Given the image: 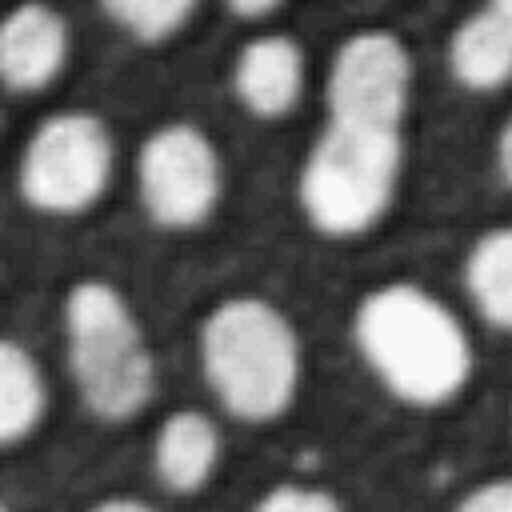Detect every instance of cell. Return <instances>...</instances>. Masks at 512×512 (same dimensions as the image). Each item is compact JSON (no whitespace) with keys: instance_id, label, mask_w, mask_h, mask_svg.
<instances>
[{"instance_id":"1","label":"cell","mask_w":512,"mask_h":512,"mask_svg":"<svg viewBox=\"0 0 512 512\" xmlns=\"http://www.w3.org/2000/svg\"><path fill=\"white\" fill-rule=\"evenodd\" d=\"M352 340L372 376L404 404L440 408L472 376L464 324L420 284H376L352 312Z\"/></svg>"},{"instance_id":"2","label":"cell","mask_w":512,"mask_h":512,"mask_svg":"<svg viewBox=\"0 0 512 512\" xmlns=\"http://www.w3.org/2000/svg\"><path fill=\"white\" fill-rule=\"evenodd\" d=\"M200 368L228 416L268 424L296 400L300 336L272 300L232 296L200 324Z\"/></svg>"},{"instance_id":"3","label":"cell","mask_w":512,"mask_h":512,"mask_svg":"<svg viewBox=\"0 0 512 512\" xmlns=\"http://www.w3.org/2000/svg\"><path fill=\"white\" fill-rule=\"evenodd\" d=\"M64 344L76 392L92 416L116 424L148 408L156 360L128 300L108 280H80L68 288Z\"/></svg>"},{"instance_id":"4","label":"cell","mask_w":512,"mask_h":512,"mask_svg":"<svg viewBox=\"0 0 512 512\" xmlns=\"http://www.w3.org/2000/svg\"><path fill=\"white\" fill-rule=\"evenodd\" d=\"M400 172L404 132L328 120L300 168V208L324 236H360L392 208Z\"/></svg>"},{"instance_id":"5","label":"cell","mask_w":512,"mask_h":512,"mask_svg":"<svg viewBox=\"0 0 512 512\" xmlns=\"http://www.w3.org/2000/svg\"><path fill=\"white\" fill-rule=\"evenodd\" d=\"M112 136L92 112H52L36 124L20 156V196L48 216L92 208L112 180Z\"/></svg>"},{"instance_id":"6","label":"cell","mask_w":512,"mask_h":512,"mask_svg":"<svg viewBox=\"0 0 512 512\" xmlns=\"http://www.w3.org/2000/svg\"><path fill=\"white\" fill-rule=\"evenodd\" d=\"M136 188L148 220L168 232L200 228L224 192L216 144L196 124H160L136 156Z\"/></svg>"},{"instance_id":"7","label":"cell","mask_w":512,"mask_h":512,"mask_svg":"<svg viewBox=\"0 0 512 512\" xmlns=\"http://www.w3.org/2000/svg\"><path fill=\"white\" fill-rule=\"evenodd\" d=\"M328 120L352 128L400 132L412 96V60L400 36L384 28L352 32L328 64Z\"/></svg>"},{"instance_id":"8","label":"cell","mask_w":512,"mask_h":512,"mask_svg":"<svg viewBox=\"0 0 512 512\" xmlns=\"http://www.w3.org/2000/svg\"><path fill=\"white\" fill-rule=\"evenodd\" d=\"M68 60V20L44 4L24 0L8 12L0 32V72L12 92L48 88Z\"/></svg>"},{"instance_id":"9","label":"cell","mask_w":512,"mask_h":512,"mask_svg":"<svg viewBox=\"0 0 512 512\" xmlns=\"http://www.w3.org/2000/svg\"><path fill=\"white\" fill-rule=\"evenodd\" d=\"M236 100L260 116L276 120L296 108L304 92V52L292 36H252L232 64Z\"/></svg>"},{"instance_id":"10","label":"cell","mask_w":512,"mask_h":512,"mask_svg":"<svg viewBox=\"0 0 512 512\" xmlns=\"http://www.w3.org/2000/svg\"><path fill=\"white\" fill-rule=\"evenodd\" d=\"M216 464H220V432L204 412L180 408L160 424L156 448H152V468L168 492H176V496L200 492L212 480Z\"/></svg>"},{"instance_id":"11","label":"cell","mask_w":512,"mask_h":512,"mask_svg":"<svg viewBox=\"0 0 512 512\" xmlns=\"http://www.w3.org/2000/svg\"><path fill=\"white\" fill-rule=\"evenodd\" d=\"M448 72L472 92H496L512 80V16L480 8L464 16L448 40Z\"/></svg>"},{"instance_id":"12","label":"cell","mask_w":512,"mask_h":512,"mask_svg":"<svg viewBox=\"0 0 512 512\" xmlns=\"http://www.w3.org/2000/svg\"><path fill=\"white\" fill-rule=\"evenodd\" d=\"M464 284L476 312L488 324L512 332V224L488 228L472 244L464 260Z\"/></svg>"},{"instance_id":"13","label":"cell","mask_w":512,"mask_h":512,"mask_svg":"<svg viewBox=\"0 0 512 512\" xmlns=\"http://www.w3.org/2000/svg\"><path fill=\"white\" fill-rule=\"evenodd\" d=\"M48 408V388L36 368V360L16 344H0V444H20L36 432Z\"/></svg>"},{"instance_id":"14","label":"cell","mask_w":512,"mask_h":512,"mask_svg":"<svg viewBox=\"0 0 512 512\" xmlns=\"http://www.w3.org/2000/svg\"><path fill=\"white\" fill-rule=\"evenodd\" d=\"M108 20L144 44H160L184 28L196 0H100Z\"/></svg>"},{"instance_id":"15","label":"cell","mask_w":512,"mask_h":512,"mask_svg":"<svg viewBox=\"0 0 512 512\" xmlns=\"http://www.w3.org/2000/svg\"><path fill=\"white\" fill-rule=\"evenodd\" d=\"M260 512H336L340 500L328 488H312V484H296V480H280L272 484L260 500Z\"/></svg>"},{"instance_id":"16","label":"cell","mask_w":512,"mask_h":512,"mask_svg":"<svg viewBox=\"0 0 512 512\" xmlns=\"http://www.w3.org/2000/svg\"><path fill=\"white\" fill-rule=\"evenodd\" d=\"M464 512H512V476H492L460 496Z\"/></svg>"},{"instance_id":"17","label":"cell","mask_w":512,"mask_h":512,"mask_svg":"<svg viewBox=\"0 0 512 512\" xmlns=\"http://www.w3.org/2000/svg\"><path fill=\"white\" fill-rule=\"evenodd\" d=\"M224 4H228V12L240 16V20H264V16H272L284 0H224Z\"/></svg>"},{"instance_id":"18","label":"cell","mask_w":512,"mask_h":512,"mask_svg":"<svg viewBox=\"0 0 512 512\" xmlns=\"http://www.w3.org/2000/svg\"><path fill=\"white\" fill-rule=\"evenodd\" d=\"M496 168H500V176L512 184V116L504 120V128H500V136H496Z\"/></svg>"},{"instance_id":"19","label":"cell","mask_w":512,"mask_h":512,"mask_svg":"<svg viewBox=\"0 0 512 512\" xmlns=\"http://www.w3.org/2000/svg\"><path fill=\"white\" fill-rule=\"evenodd\" d=\"M96 508H104V512H112V508H148V500H136V496H108V500H96Z\"/></svg>"},{"instance_id":"20","label":"cell","mask_w":512,"mask_h":512,"mask_svg":"<svg viewBox=\"0 0 512 512\" xmlns=\"http://www.w3.org/2000/svg\"><path fill=\"white\" fill-rule=\"evenodd\" d=\"M492 8H500V12H508V16H512V0H492Z\"/></svg>"}]
</instances>
